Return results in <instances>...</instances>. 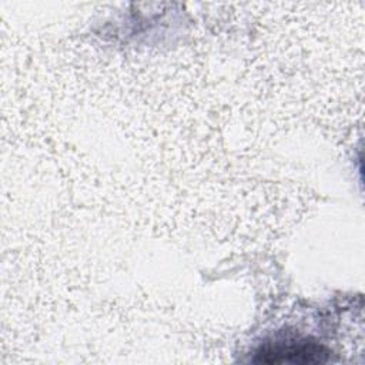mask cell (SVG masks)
Here are the masks:
<instances>
[{
    "mask_svg": "<svg viewBox=\"0 0 365 365\" xmlns=\"http://www.w3.org/2000/svg\"><path fill=\"white\" fill-rule=\"evenodd\" d=\"M329 354L328 348L315 341L287 339L261 345L252 361L264 364H321L328 361Z\"/></svg>",
    "mask_w": 365,
    "mask_h": 365,
    "instance_id": "1",
    "label": "cell"
}]
</instances>
